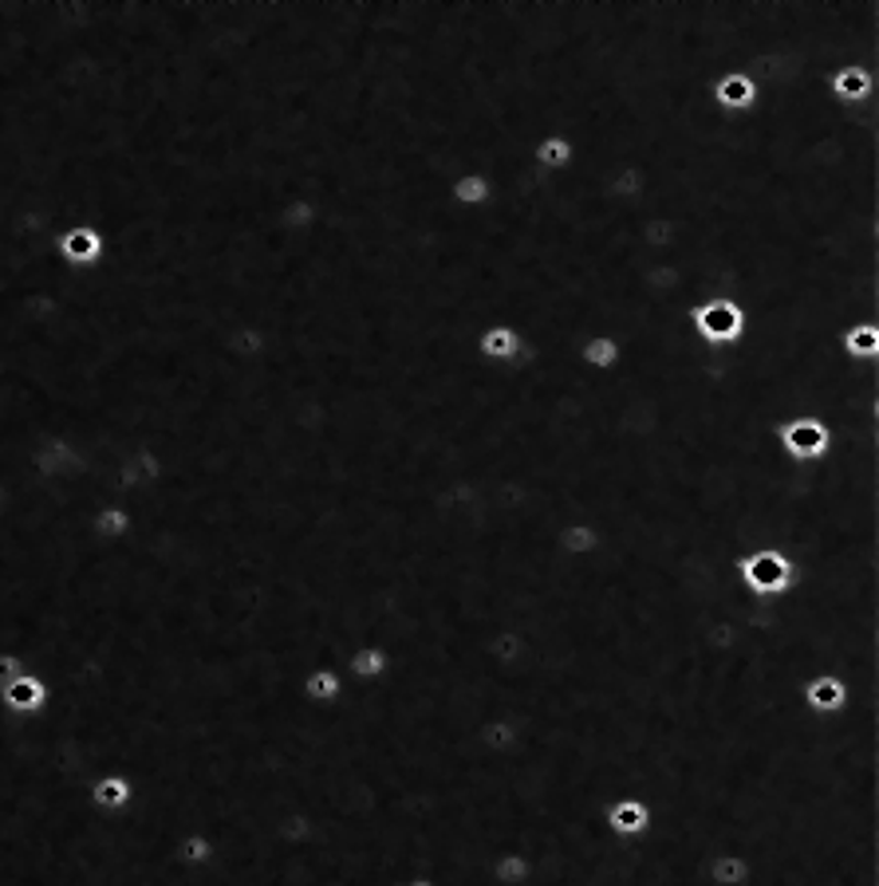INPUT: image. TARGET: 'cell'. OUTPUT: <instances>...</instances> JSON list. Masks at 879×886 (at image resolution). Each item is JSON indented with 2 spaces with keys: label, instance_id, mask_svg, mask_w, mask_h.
Segmentation results:
<instances>
[{
  "label": "cell",
  "instance_id": "8fae6325",
  "mask_svg": "<svg viewBox=\"0 0 879 886\" xmlns=\"http://www.w3.org/2000/svg\"><path fill=\"white\" fill-rule=\"evenodd\" d=\"M557 547L560 556L568 560H592L604 552V532L592 520H568L564 529L557 532Z\"/></svg>",
  "mask_w": 879,
  "mask_h": 886
},
{
  "label": "cell",
  "instance_id": "277c9868",
  "mask_svg": "<svg viewBox=\"0 0 879 886\" xmlns=\"http://www.w3.org/2000/svg\"><path fill=\"white\" fill-rule=\"evenodd\" d=\"M860 698H879V686L876 689L848 686V682L836 678V674H816V678H809L801 686L804 709H809V713H816V717H836V713H844L851 701H860Z\"/></svg>",
  "mask_w": 879,
  "mask_h": 886
},
{
  "label": "cell",
  "instance_id": "4fadbf2b",
  "mask_svg": "<svg viewBox=\"0 0 879 886\" xmlns=\"http://www.w3.org/2000/svg\"><path fill=\"white\" fill-rule=\"evenodd\" d=\"M355 686V682H348L343 678V669H336V666H316V669H308L304 674V682H300V694L312 706H336V701L348 694V689Z\"/></svg>",
  "mask_w": 879,
  "mask_h": 886
},
{
  "label": "cell",
  "instance_id": "7a4b0ae2",
  "mask_svg": "<svg viewBox=\"0 0 879 886\" xmlns=\"http://www.w3.org/2000/svg\"><path fill=\"white\" fill-rule=\"evenodd\" d=\"M746 308H741L734 296H710V300L694 303L691 311V328L699 340L714 343V347H729V343H738L746 335Z\"/></svg>",
  "mask_w": 879,
  "mask_h": 886
},
{
  "label": "cell",
  "instance_id": "ba28073f",
  "mask_svg": "<svg viewBox=\"0 0 879 886\" xmlns=\"http://www.w3.org/2000/svg\"><path fill=\"white\" fill-rule=\"evenodd\" d=\"M710 99H714V107L722 114H746L757 107L761 91H757V79L749 76V67H738V71H726L722 79H714Z\"/></svg>",
  "mask_w": 879,
  "mask_h": 886
},
{
  "label": "cell",
  "instance_id": "52a82bcc",
  "mask_svg": "<svg viewBox=\"0 0 879 886\" xmlns=\"http://www.w3.org/2000/svg\"><path fill=\"white\" fill-rule=\"evenodd\" d=\"M47 701H52V694H47V682L40 678L36 669L20 674L17 682H9V686L0 689V706L9 709L12 717H20V721L40 717L47 709Z\"/></svg>",
  "mask_w": 879,
  "mask_h": 886
},
{
  "label": "cell",
  "instance_id": "9a60e30c",
  "mask_svg": "<svg viewBox=\"0 0 879 886\" xmlns=\"http://www.w3.org/2000/svg\"><path fill=\"white\" fill-rule=\"evenodd\" d=\"M493 886H532L537 883V859L529 851H502L490 859Z\"/></svg>",
  "mask_w": 879,
  "mask_h": 886
},
{
  "label": "cell",
  "instance_id": "8992f818",
  "mask_svg": "<svg viewBox=\"0 0 879 886\" xmlns=\"http://www.w3.org/2000/svg\"><path fill=\"white\" fill-rule=\"evenodd\" d=\"M604 828L612 840H644L647 831L655 828V811L639 796H619V800L607 804Z\"/></svg>",
  "mask_w": 879,
  "mask_h": 886
},
{
  "label": "cell",
  "instance_id": "9c48e42d",
  "mask_svg": "<svg viewBox=\"0 0 879 886\" xmlns=\"http://www.w3.org/2000/svg\"><path fill=\"white\" fill-rule=\"evenodd\" d=\"M879 91V64H844L828 79V95L836 103H864Z\"/></svg>",
  "mask_w": 879,
  "mask_h": 886
},
{
  "label": "cell",
  "instance_id": "30bf717a",
  "mask_svg": "<svg viewBox=\"0 0 879 886\" xmlns=\"http://www.w3.org/2000/svg\"><path fill=\"white\" fill-rule=\"evenodd\" d=\"M87 800H91L95 811H103V816H119V811H127L134 804V784L127 780L123 773H103L91 780Z\"/></svg>",
  "mask_w": 879,
  "mask_h": 886
},
{
  "label": "cell",
  "instance_id": "7402d4cb",
  "mask_svg": "<svg viewBox=\"0 0 879 886\" xmlns=\"http://www.w3.org/2000/svg\"><path fill=\"white\" fill-rule=\"evenodd\" d=\"M840 347H844V355L856 358V363L879 358V323H856V328H848Z\"/></svg>",
  "mask_w": 879,
  "mask_h": 886
},
{
  "label": "cell",
  "instance_id": "ac0fdd59",
  "mask_svg": "<svg viewBox=\"0 0 879 886\" xmlns=\"http://www.w3.org/2000/svg\"><path fill=\"white\" fill-rule=\"evenodd\" d=\"M520 343H525V335H520L513 323H490V328L477 335V355H482L485 363H513V358L520 355Z\"/></svg>",
  "mask_w": 879,
  "mask_h": 886
},
{
  "label": "cell",
  "instance_id": "d6986e66",
  "mask_svg": "<svg viewBox=\"0 0 879 886\" xmlns=\"http://www.w3.org/2000/svg\"><path fill=\"white\" fill-rule=\"evenodd\" d=\"M134 529V512L123 509V505H99L91 512V536L103 540V544H119L127 540Z\"/></svg>",
  "mask_w": 879,
  "mask_h": 886
},
{
  "label": "cell",
  "instance_id": "ffe728a7",
  "mask_svg": "<svg viewBox=\"0 0 879 886\" xmlns=\"http://www.w3.org/2000/svg\"><path fill=\"white\" fill-rule=\"evenodd\" d=\"M477 741H482V749L490 756H509L513 749L525 741V733H520L517 721H509V717H490V721L477 726Z\"/></svg>",
  "mask_w": 879,
  "mask_h": 886
},
{
  "label": "cell",
  "instance_id": "44dd1931",
  "mask_svg": "<svg viewBox=\"0 0 879 886\" xmlns=\"http://www.w3.org/2000/svg\"><path fill=\"white\" fill-rule=\"evenodd\" d=\"M572 158H576V151H572V142H568V134L552 131L545 134V139L532 146V162H537L545 174H560L572 166Z\"/></svg>",
  "mask_w": 879,
  "mask_h": 886
},
{
  "label": "cell",
  "instance_id": "2e32d148",
  "mask_svg": "<svg viewBox=\"0 0 879 886\" xmlns=\"http://www.w3.org/2000/svg\"><path fill=\"white\" fill-rule=\"evenodd\" d=\"M576 351H580V363H584L587 370H600V375H607V370H615L624 363V343H619V335H612V331L587 335V340H580Z\"/></svg>",
  "mask_w": 879,
  "mask_h": 886
},
{
  "label": "cell",
  "instance_id": "e0dca14e",
  "mask_svg": "<svg viewBox=\"0 0 879 886\" xmlns=\"http://www.w3.org/2000/svg\"><path fill=\"white\" fill-rule=\"evenodd\" d=\"M540 126V123H537ZM549 126V123H545ZM529 131V126H525ZM517 139V134H513ZM450 201L454 206H462V209H482V206H490L493 201V178H490V166L485 170H465V174H458L454 181H450Z\"/></svg>",
  "mask_w": 879,
  "mask_h": 886
},
{
  "label": "cell",
  "instance_id": "5bb4252c",
  "mask_svg": "<svg viewBox=\"0 0 879 886\" xmlns=\"http://www.w3.org/2000/svg\"><path fill=\"white\" fill-rule=\"evenodd\" d=\"M387 669H391V654L383 651V646H375V642H363V646H355V651L348 654V662H343V678L355 682V686H371V682H378Z\"/></svg>",
  "mask_w": 879,
  "mask_h": 886
},
{
  "label": "cell",
  "instance_id": "603a6c76",
  "mask_svg": "<svg viewBox=\"0 0 879 886\" xmlns=\"http://www.w3.org/2000/svg\"><path fill=\"white\" fill-rule=\"evenodd\" d=\"M178 851H182V863H186V867H206L209 859H213V840L201 835V831H189Z\"/></svg>",
  "mask_w": 879,
  "mask_h": 886
},
{
  "label": "cell",
  "instance_id": "6da1fadb",
  "mask_svg": "<svg viewBox=\"0 0 879 886\" xmlns=\"http://www.w3.org/2000/svg\"><path fill=\"white\" fill-rule=\"evenodd\" d=\"M734 572H738V584L746 587L749 595H761V599L785 595L789 587L801 579V567H796L793 556H785L781 547H757V552L738 560Z\"/></svg>",
  "mask_w": 879,
  "mask_h": 886
},
{
  "label": "cell",
  "instance_id": "7c38bea8",
  "mask_svg": "<svg viewBox=\"0 0 879 886\" xmlns=\"http://www.w3.org/2000/svg\"><path fill=\"white\" fill-rule=\"evenodd\" d=\"M757 875L754 859L741 851H714L706 859V883L710 886H749Z\"/></svg>",
  "mask_w": 879,
  "mask_h": 886
},
{
  "label": "cell",
  "instance_id": "cb8c5ba5",
  "mask_svg": "<svg viewBox=\"0 0 879 886\" xmlns=\"http://www.w3.org/2000/svg\"><path fill=\"white\" fill-rule=\"evenodd\" d=\"M398 886H442L438 878H430V875H410V878H403Z\"/></svg>",
  "mask_w": 879,
  "mask_h": 886
},
{
  "label": "cell",
  "instance_id": "3957f363",
  "mask_svg": "<svg viewBox=\"0 0 879 886\" xmlns=\"http://www.w3.org/2000/svg\"><path fill=\"white\" fill-rule=\"evenodd\" d=\"M777 445H781V453H785L789 462L813 465L824 462L828 450H833V430L813 414H796L777 430Z\"/></svg>",
  "mask_w": 879,
  "mask_h": 886
},
{
  "label": "cell",
  "instance_id": "5b68a950",
  "mask_svg": "<svg viewBox=\"0 0 879 886\" xmlns=\"http://www.w3.org/2000/svg\"><path fill=\"white\" fill-rule=\"evenodd\" d=\"M107 253V241L103 233L95 225H67L64 233L56 236V256L64 261L67 268H76V273H87V268H95L99 261H103Z\"/></svg>",
  "mask_w": 879,
  "mask_h": 886
}]
</instances>
